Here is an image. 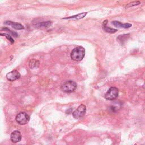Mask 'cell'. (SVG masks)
I'll use <instances>...</instances> for the list:
<instances>
[{"label": "cell", "instance_id": "obj_1", "mask_svg": "<svg viewBox=\"0 0 145 145\" xmlns=\"http://www.w3.org/2000/svg\"><path fill=\"white\" fill-rule=\"evenodd\" d=\"M85 55V49L81 46L76 47L70 53V57L73 61H81L83 59Z\"/></svg>", "mask_w": 145, "mask_h": 145}, {"label": "cell", "instance_id": "obj_2", "mask_svg": "<svg viewBox=\"0 0 145 145\" xmlns=\"http://www.w3.org/2000/svg\"><path fill=\"white\" fill-rule=\"evenodd\" d=\"M77 88V85L73 81H68L61 85L62 91L66 93H72L75 91Z\"/></svg>", "mask_w": 145, "mask_h": 145}, {"label": "cell", "instance_id": "obj_3", "mask_svg": "<svg viewBox=\"0 0 145 145\" xmlns=\"http://www.w3.org/2000/svg\"><path fill=\"white\" fill-rule=\"evenodd\" d=\"M119 93V91L118 88L115 87H112L108 90L107 93H105V99L108 100H115L118 97Z\"/></svg>", "mask_w": 145, "mask_h": 145}, {"label": "cell", "instance_id": "obj_4", "mask_svg": "<svg viewBox=\"0 0 145 145\" xmlns=\"http://www.w3.org/2000/svg\"><path fill=\"white\" fill-rule=\"evenodd\" d=\"M15 120L19 124L24 125L29 123L30 117L25 112H20L16 116Z\"/></svg>", "mask_w": 145, "mask_h": 145}, {"label": "cell", "instance_id": "obj_5", "mask_svg": "<svg viewBox=\"0 0 145 145\" xmlns=\"http://www.w3.org/2000/svg\"><path fill=\"white\" fill-rule=\"evenodd\" d=\"M86 112V107L84 104H81L76 111L73 112V116L74 119H78L83 117Z\"/></svg>", "mask_w": 145, "mask_h": 145}, {"label": "cell", "instance_id": "obj_6", "mask_svg": "<svg viewBox=\"0 0 145 145\" xmlns=\"http://www.w3.org/2000/svg\"><path fill=\"white\" fill-rule=\"evenodd\" d=\"M6 77L8 81L13 82L19 79L21 77V74L19 73L18 70H14L7 73L6 74Z\"/></svg>", "mask_w": 145, "mask_h": 145}, {"label": "cell", "instance_id": "obj_7", "mask_svg": "<svg viewBox=\"0 0 145 145\" xmlns=\"http://www.w3.org/2000/svg\"><path fill=\"white\" fill-rule=\"evenodd\" d=\"M10 139L11 142L14 143H17L19 142H20L22 139V135L20 132H19L18 130H15L11 134Z\"/></svg>", "mask_w": 145, "mask_h": 145}, {"label": "cell", "instance_id": "obj_8", "mask_svg": "<svg viewBox=\"0 0 145 145\" xmlns=\"http://www.w3.org/2000/svg\"><path fill=\"white\" fill-rule=\"evenodd\" d=\"M112 24L115 26L116 27H117V28H123V29H129L132 26V25L130 24V23H122L120 22L119 21H114L112 22Z\"/></svg>", "mask_w": 145, "mask_h": 145}, {"label": "cell", "instance_id": "obj_9", "mask_svg": "<svg viewBox=\"0 0 145 145\" xmlns=\"http://www.w3.org/2000/svg\"><path fill=\"white\" fill-rule=\"evenodd\" d=\"M5 24L6 25H8L10 26H11L15 30H21L24 29V27L20 23H17V22H13L11 21H6L5 22Z\"/></svg>", "mask_w": 145, "mask_h": 145}, {"label": "cell", "instance_id": "obj_10", "mask_svg": "<svg viewBox=\"0 0 145 145\" xmlns=\"http://www.w3.org/2000/svg\"><path fill=\"white\" fill-rule=\"evenodd\" d=\"M107 22H108V21L106 20V21H105L103 22V30L104 31H105V32H107V33L113 34V33L116 32L117 31V29H112V28H111V27L107 26Z\"/></svg>", "mask_w": 145, "mask_h": 145}, {"label": "cell", "instance_id": "obj_11", "mask_svg": "<svg viewBox=\"0 0 145 145\" xmlns=\"http://www.w3.org/2000/svg\"><path fill=\"white\" fill-rule=\"evenodd\" d=\"M52 25V22L51 21H46L42 22L40 23H38L36 25L37 28H48Z\"/></svg>", "mask_w": 145, "mask_h": 145}, {"label": "cell", "instance_id": "obj_12", "mask_svg": "<svg viewBox=\"0 0 145 145\" xmlns=\"http://www.w3.org/2000/svg\"><path fill=\"white\" fill-rule=\"evenodd\" d=\"M39 65H40V61L36 59H32L29 62V67L31 69L38 68Z\"/></svg>", "mask_w": 145, "mask_h": 145}, {"label": "cell", "instance_id": "obj_13", "mask_svg": "<svg viewBox=\"0 0 145 145\" xmlns=\"http://www.w3.org/2000/svg\"><path fill=\"white\" fill-rule=\"evenodd\" d=\"M87 13H82L78 14L77 15H73V16L68 17V18H65L64 19H75V20H78V19H81L83 18L86 15H87Z\"/></svg>", "mask_w": 145, "mask_h": 145}, {"label": "cell", "instance_id": "obj_14", "mask_svg": "<svg viewBox=\"0 0 145 145\" xmlns=\"http://www.w3.org/2000/svg\"><path fill=\"white\" fill-rule=\"evenodd\" d=\"M141 3L140 1H133L130 3H128V4L126 6V8H129V7H134L137 5H139Z\"/></svg>", "mask_w": 145, "mask_h": 145}, {"label": "cell", "instance_id": "obj_15", "mask_svg": "<svg viewBox=\"0 0 145 145\" xmlns=\"http://www.w3.org/2000/svg\"><path fill=\"white\" fill-rule=\"evenodd\" d=\"M0 35H1V36H5L7 39V40H9V41H10V43H11V44H13V43H14V39L12 38H11V36H10L9 35L7 34H0Z\"/></svg>", "mask_w": 145, "mask_h": 145}, {"label": "cell", "instance_id": "obj_16", "mask_svg": "<svg viewBox=\"0 0 145 145\" xmlns=\"http://www.w3.org/2000/svg\"><path fill=\"white\" fill-rule=\"evenodd\" d=\"M3 30H7V31H10V33H11V34H12L13 35H14V36H15V37H18V34H17V33H15V32H13V31H11L10 30L8 29H3Z\"/></svg>", "mask_w": 145, "mask_h": 145}]
</instances>
